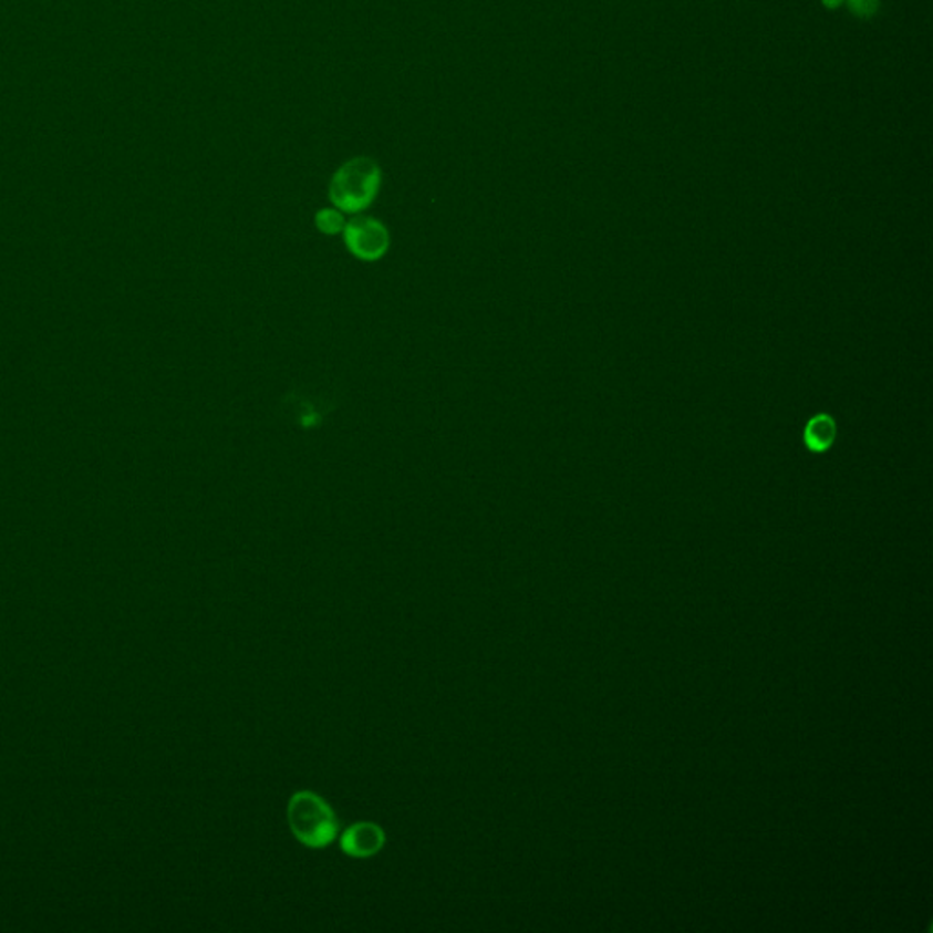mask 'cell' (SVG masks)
<instances>
[{
	"instance_id": "cell-4",
	"label": "cell",
	"mask_w": 933,
	"mask_h": 933,
	"mask_svg": "<svg viewBox=\"0 0 933 933\" xmlns=\"http://www.w3.org/2000/svg\"><path fill=\"white\" fill-rule=\"evenodd\" d=\"M385 831L374 822H357L341 836V850L356 859L376 856L385 846Z\"/></svg>"
},
{
	"instance_id": "cell-5",
	"label": "cell",
	"mask_w": 933,
	"mask_h": 933,
	"mask_svg": "<svg viewBox=\"0 0 933 933\" xmlns=\"http://www.w3.org/2000/svg\"><path fill=\"white\" fill-rule=\"evenodd\" d=\"M805 444L811 453H826L831 445L836 444L837 423L828 414H817L810 422L806 423Z\"/></svg>"
},
{
	"instance_id": "cell-3",
	"label": "cell",
	"mask_w": 933,
	"mask_h": 933,
	"mask_svg": "<svg viewBox=\"0 0 933 933\" xmlns=\"http://www.w3.org/2000/svg\"><path fill=\"white\" fill-rule=\"evenodd\" d=\"M346 247L363 261H376L388 250V230L372 217H356L343 228Z\"/></svg>"
},
{
	"instance_id": "cell-2",
	"label": "cell",
	"mask_w": 933,
	"mask_h": 933,
	"mask_svg": "<svg viewBox=\"0 0 933 933\" xmlns=\"http://www.w3.org/2000/svg\"><path fill=\"white\" fill-rule=\"evenodd\" d=\"M380 185H382L380 166L369 157H356L335 172L329 186V194L338 210L356 214L369 208V205L374 201Z\"/></svg>"
},
{
	"instance_id": "cell-1",
	"label": "cell",
	"mask_w": 933,
	"mask_h": 933,
	"mask_svg": "<svg viewBox=\"0 0 933 933\" xmlns=\"http://www.w3.org/2000/svg\"><path fill=\"white\" fill-rule=\"evenodd\" d=\"M287 819L296 839L312 850H321L334 842L340 831L334 810L325 799L312 791H298L292 795L287 808Z\"/></svg>"
},
{
	"instance_id": "cell-8",
	"label": "cell",
	"mask_w": 933,
	"mask_h": 933,
	"mask_svg": "<svg viewBox=\"0 0 933 933\" xmlns=\"http://www.w3.org/2000/svg\"><path fill=\"white\" fill-rule=\"evenodd\" d=\"M820 4L825 6L826 10L836 11L844 6V0H820Z\"/></svg>"
},
{
	"instance_id": "cell-6",
	"label": "cell",
	"mask_w": 933,
	"mask_h": 933,
	"mask_svg": "<svg viewBox=\"0 0 933 933\" xmlns=\"http://www.w3.org/2000/svg\"><path fill=\"white\" fill-rule=\"evenodd\" d=\"M844 6L859 21H872L881 10V0H844Z\"/></svg>"
},
{
	"instance_id": "cell-7",
	"label": "cell",
	"mask_w": 933,
	"mask_h": 933,
	"mask_svg": "<svg viewBox=\"0 0 933 933\" xmlns=\"http://www.w3.org/2000/svg\"><path fill=\"white\" fill-rule=\"evenodd\" d=\"M315 222H318L321 232L325 234L343 232V228H345V219L341 216L340 210H321L315 217Z\"/></svg>"
}]
</instances>
